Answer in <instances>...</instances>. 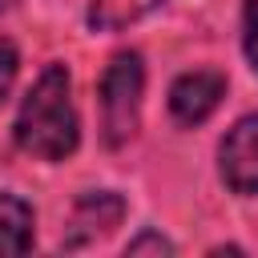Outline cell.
Returning a JSON list of instances; mask_svg holds the SVG:
<instances>
[{
  "label": "cell",
  "mask_w": 258,
  "mask_h": 258,
  "mask_svg": "<svg viewBox=\"0 0 258 258\" xmlns=\"http://www.w3.org/2000/svg\"><path fill=\"white\" fill-rule=\"evenodd\" d=\"M12 133H16V145L40 161H64L77 149L81 121H77V105H73V81L60 60H52L28 89Z\"/></svg>",
  "instance_id": "6da1fadb"
},
{
  "label": "cell",
  "mask_w": 258,
  "mask_h": 258,
  "mask_svg": "<svg viewBox=\"0 0 258 258\" xmlns=\"http://www.w3.org/2000/svg\"><path fill=\"white\" fill-rule=\"evenodd\" d=\"M141 93H145V60L141 52H117L101 73V137L109 149H121L137 137L141 125Z\"/></svg>",
  "instance_id": "7a4b0ae2"
},
{
  "label": "cell",
  "mask_w": 258,
  "mask_h": 258,
  "mask_svg": "<svg viewBox=\"0 0 258 258\" xmlns=\"http://www.w3.org/2000/svg\"><path fill=\"white\" fill-rule=\"evenodd\" d=\"M218 165H222V181L234 194L258 198V113L242 117L218 149Z\"/></svg>",
  "instance_id": "3957f363"
},
{
  "label": "cell",
  "mask_w": 258,
  "mask_h": 258,
  "mask_svg": "<svg viewBox=\"0 0 258 258\" xmlns=\"http://www.w3.org/2000/svg\"><path fill=\"white\" fill-rule=\"evenodd\" d=\"M226 97V77L218 69H194L181 73L169 89V113L177 125H202Z\"/></svg>",
  "instance_id": "277c9868"
},
{
  "label": "cell",
  "mask_w": 258,
  "mask_h": 258,
  "mask_svg": "<svg viewBox=\"0 0 258 258\" xmlns=\"http://www.w3.org/2000/svg\"><path fill=\"white\" fill-rule=\"evenodd\" d=\"M121 218H125V198L113 194V189H93V194L77 198L73 218H69V230H64V246L69 250L89 246V242L105 238L113 226H121Z\"/></svg>",
  "instance_id": "5b68a950"
},
{
  "label": "cell",
  "mask_w": 258,
  "mask_h": 258,
  "mask_svg": "<svg viewBox=\"0 0 258 258\" xmlns=\"http://www.w3.org/2000/svg\"><path fill=\"white\" fill-rule=\"evenodd\" d=\"M32 234H36L32 206L24 198L0 189V254H8V258L28 254L32 250Z\"/></svg>",
  "instance_id": "8992f818"
},
{
  "label": "cell",
  "mask_w": 258,
  "mask_h": 258,
  "mask_svg": "<svg viewBox=\"0 0 258 258\" xmlns=\"http://www.w3.org/2000/svg\"><path fill=\"white\" fill-rule=\"evenodd\" d=\"M161 4L165 0H89V28L93 32H121Z\"/></svg>",
  "instance_id": "52a82bcc"
},
{
  "label": "cell",
  "mask_w": 258,
  "mask_h": 258,
  "mask_svg": "<svg viewBox=\"0 0 258 258\" xmlns=\"http://www.w3.org/2000/svg\"><path fill=\"white\" fill-rule=\"evenodd\" d=\"M16 73H20V52L8 36H0V105L8 101V93L16 85Z\"/></svg>",
  "instance_id": "ba28073f"
},
{
  "label": "cell",
  "mask_w": 258,
  "mask_h": 258,
  "mask_svg": "<svg viewBox=\"0 0 258 258\" xmlns=\"http://www.w3.org/2000/svg\"><path fill=\"white\" fill-rule=\"evenodd\" d=\"M242 48H246L250 69L258 73V0H246L242 8Z\"/></svg>",
  "instance_id": "9c48e42d"
},
{
  "label": "cell",
  "mask_w": 258,
  "mask_h": 258,
  "mask_svg": "<svg viewBox=\"0 0 258 258\" xmlns=\"http://www.w3.org/2000/svg\"><path fill=\"white\" fill-rule=\"evenodd\" d=\"M125 254H173V242L161 238V234H153V230H145V234H137L125 246Z\"/></svg>",
  "instance_id": "30bf717a"
},
{
  "label": "cell",
  "mask_w": 258,
  "mask_h": 258,
  "mask_svg": "<svg viewBox=\"0 0 258 258\" xmlns=\"http://www.w3.org/2000/svg\"><path fill=\"white\" fill-rule=\"evenodd\" d=\"M12 8H16V0H0V16H4V12H12Z\"/></svg>",
  "instance_id": "8fae6325"
}]
</instances>
